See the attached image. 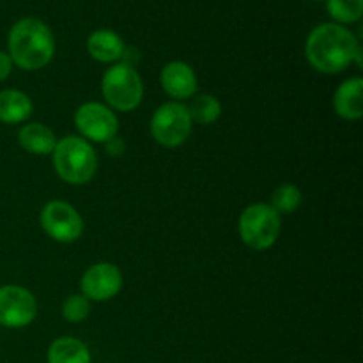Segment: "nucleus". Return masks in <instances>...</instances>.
<instances>
[{
    "label": "nucleus",
    "instance_id": "423d86ee",
    "mask_svg": "<svg viewBox=\"0 0 363 363\" xmlns=\"http://www.w3.org/2000/svg\"><path fill=\"white\" fill-rule=\"evenodd\" d=\"M190 113L188 106L179 101L163 103L156 108L151 117V135L163 147H179L188 140L191 133Z\"/></svg>",
    "mask_w": 363,
    "mask_h": 363
},
{
    "label": "nucleus",
    "instance_id": "ddd939ff",
    "mask_svg": "<svg viewBox=\"0 0 363 363\" xmlns=\"http://www.w3.org/2000/svg\"><path fill=\"white\" fill-rule=\"evenodd\" d=\"M87 52L98 62L112 64L119 62L126 53V46L117 32L101 28L94 30L87 39Z\"/></svg>",
    "mask_w": 363,
    "mask_h": 363
},
{
    "label": "nucleus",
    "instance_id": "dca6fc26",
    "mask_svg": "<svg viewBox=\"0 0 363 363\" xmlns=\"http://www.w3.org/2000/svg\"><path fill=\"white\" fill-rule=\"evenodd\" d=\"M48 363H91V351L74 337H60L48 347Z\"/></svg>",
    "mask_w": 363,
    "mask_h": 363
},
{
    "label": "nucleus",
    "instance_id": "7ed1b4c3",
    "mask_svg": "<svg viewBox=\"0 0 363 363\" xmlns=\"http://www.w3.org/2000/svg\"><path fill=\"white\" fill-rule=\"evenodd\" d=\"M53 167L59 177L66 183L87 184L98 170V156L91 142L82 137H64L57 140L53 149Z\"/></svg>",
    "mask_w": 363,
    "mask_h": 363
},
{
    "label": "nucleus",
    "instance_id": "f257e3e1",
    "mask_svg": "<svg viewBox=\"0 0 363 363\" xmlns=\"http://www.w3.org/2000/svg\"><path fill=\"white\" fill-rule=\"evenodd\" d=\"M305 55L315 71L335 74L357 62L362 66V45L357 35L339 23L318 25L308 34Z\"/></svg>",
    "mask_w": 363,
    "mask_h": 363
},
{
    "label": "nucleus",
    "instance_id": "1a4fd4ad",
    "mask_svg": "<svg viewBox=\"0 0 363 363\" xmlns=\"http://www.w3.org/2000/svg\"><path fill=\"white\" fill-rule=\"evenodd\" d=\"M38 315L34 294L21 286L0 287V325L6 328H25Z\"/></svg>",
    "mask_w": 363,
    "mask_h": 363
},
{
    "label": "nucleus",
    "instance_id": "f3484780",
    "mask_svg": "<svg viewBox=\"0 0 363 363\" xmlns=\"http://www.w3.org/2000/svg\"><path fill=\"white\" fill-rule=\"evenodd\" d=\"M188 113H190L191 123L208 126V124L216 123L220 119L222 105H220V101L213 94H199L195 96L194 101L188 106Z\"/></svg>",
    "mask_w": 363,
    "mask_h": 363
},
{
    "label": "nucleus",
    "instance_id": "9d476101",
    "mask_svg": "<svg viewBox=\"0 0 363 363\" xmlns=\"http://www.w3.org/2000/svg\"><path fill=\"white\" fill-rule=\"evenodd\" d=\"M80 287L87 300L108 301L123 289V273L112 262H98L85 269Z\"/></svg>",
    "mask_w": 363,
    "mask_h": 363
},
{
    "label": "nucleus",
    "instance_id": "9b49d317",
    "mask_svg": "<svg viewBox=\"0 0 363 363\" xmlns=\"http://www.w3.org/2000/svg\"><path fill=\"white\" fill-rule=\"evenodd\" d=\"M162 89L174 98V101L188 99L197 92V74L190 64L183 60H172L160 73Z\"/></svg>",
    "mask_w": 363,
    "mask_h": 363
},
{
    "label": "nucleus",
    "instance_id": "a211bd4d",
    "mask_svg": "<svg viewBox=\"0 0 363 363\" xmlns=\"http://www.w3.org/2000/svg\"><path fill=\"white\" fill-rule=\"evenodd\" d=\"M326 9L330 16L335 20L333 23H357L363 14V0H328Z\"/></svg>",
    "mask_w": 363,
    "mask_h": 363
},
{
    "label": "nucleus",
    "instance_id": "39448f33",
    "mask_svg": "<svg viewBox=\"0 0 363 363\" xmlns=\"http://www.w3.org/2000/svg\"><path fill=\"white\" fill-rule=\"evenodd\" d=\"M280 215L264 202H257L243 209L238 222L241 241L252 250H268L280 236Z\"/></svg>",
    "mask_w": 363,
    "mask_h": 363
},
{
    "label": "nucleus",
    "instance_id": "2eb2a0df",
    "mask_svg": "<svg viewBox=\"0 0 363 363\" xmlns=\"http://www.w3.org/2000/svg\"><path fill=\"white\" fill-rule=\"evenodd\" d=\"M32 101L25 92L16 89L0 91V123L20 124L32 113Z\"/></svg>",
    "mask_w": 363,
    "mask_h": 363
},
{
    "label": "nucleus",
    "instance_id": "f03ea898",
    "mask_svg": "<svg viewBox=\"0 0 363 363\" xmlns=\"http://www.w3.org/2000/svg\"><path fill=\"white\" fill-rule=\"evenodd\" d=\"M7 48V55L20 69L38 71L52 62L55 55V38L45 21L21 18L9 30Z\"/></svg>",
    "mask_w": 363,
    "mask_h": 363
},
{
    "label": "nucleus",
    "instance_id": "aec40b11",
    "mask_svg": "<svg viewBox=\"0 0 363 363\" xmlns=\"http://www.w3.org/2000/svg\"><path fill=\"white\" fill-rule=\"evenodd\" d=\"M91 314V300L84 294H71L62 303V318L69 323H82Z\"/></svg>",
    "mask_w": 363,
    "mask_h": 363
},
{
    "label": "nucleus",
    "instance_id": "4468645a",
    "mask_svg": "<svg viewBox=\"0 0 363 363\" xmlns=\"http://www.w3.org/2000/svg\"><path fill=\"white\" fill-rule=\"evenodd\" d=\"M18 144L30 155H52L57 145L55 133L41 123L25 124L18 131Z\"/></svg>",
    "mask_w": 363,
    "mask_h": 363
},
{
    "label": "nucleus",
    "instance_id": "412c9836",
    "mask_svg": "<svg viewBox=\"0 0 363 363\" xmlns=\"http://www.w3.org/2000/svg\"><path fill=\"white\" fill-rule=\"evenodd\" d=\"M13 71V60L6 52H0V82L6 80Z\"/></svg>",
    "mask_w": 363,
    "mask_h": 363
},
{
    "label": "nucleus",
    "instance_id": "20e7f679",
    "mask_svg": "<svg viewBox=\"0 0 363 363\" xmlns=\"http://www.w3.org/2000/svg\"><path fill=\"white\" fill-rule=\"evenodd\" d=\"M101 94L106 106L117 112H131L144 98V84L131 64L116 62L101 78Z\"/></svg>",
    "mask_w": 363,
    "mask_h": 363
},
{
    "label": "nucleus",
    "instance_id": "6ab92c4d",
    "mask_svg": "<svg viewBox=\"0 0 363 363\" xmlns=\"http://www.w3.org/2000/svg\"><path fill=\"white\" fill-rule=\"evenodd\" d=\"M301 190L296 184H282V186L277 188L272 195V208L275 209L279 215H291V213L296 211L301 204Z\"/></svg>",
    "mask_w": 363,
    "mask_h": 363
},
{
    "label": "nucleus",
    "instance_id": "6e6552de",
    "mask_svg": "<svg viewBox=\"0 0 363 363\" xmlns=\"http://www.w3.org/2000/svg\"><path fill=\"white\" fill-rule=\"evenodd\" d=\"M41 227L52 240L59 243H73L84 233L80 213L64 201H52L41 209Z\"/></svg>",
    "mask_w": 363,
    "mask_h": 363
},
{
    "label": "nucleus",
    "instance_id": "f8f14e48",
    "mask_svg": "<svg viewBox=\"0 0 363 363\" xmlns=\"http://www.w3.org/2000/svg\"><path fill=\"white\" fill-rule=\"evenodd\" d=\"M333 108L346 121H358L363 116V80L360 77L342 82L333 94Z\"/></svg>",
    "mask_w": 363,
    "mask_h": 363
},
{
    "label": "nucleus",
    "instance_id": "0eeeda50",
    "mask_svg": "<svg viewBox=\"0 0 363 363\" xmlns=\"http://www.w3.org/2000/svg\"><path fill=\"white\" fill-rule=\"evenodd\" d=\"M74 126L80 131L82 138L98 144H108L110 140L117 137L119 131V119L103 103L89 101L78 106L74 112Z\"/></svg>",
    "mask_w": 363,
    "mask_h": 363
}]
</instances>
